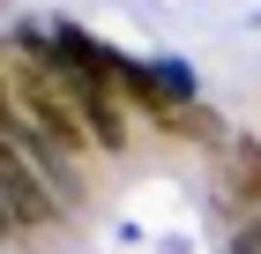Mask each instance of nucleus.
<instances>
[{"instance_id":"f257e3e1","label":"nucleus","mask_w":261,"mask_h":254,"mask_svg":"<svg viewBox=\"0 0 261 254\" xmlns=\"http://www.w3.org/2000/svg\"><path fill=\"white\" fill-rule=\"evenodd\" d=\"M8 112H22L30 127H38L45 142H60L75 165H90V157H105L97 150V135L82 127V112H75V98L60 90V75L45 67V60H30V53H8Z\"/></svg>"},{"instance_id":"f03ea898","label":"nucleus","mask_w":261,"mask_h":254,"mask_svg":"<svg viewBox=\"0 0 261 254\" xmlns=\"http://www.w3.org/2000/svg\"><path fill=\"white\" fill-rule=\"evenodd\" d=\"M0 179H8V232H15V247H22L30 232H60V224H67V210H75V202H60L15 150L0 157Z\"/></svg>"},{"instance_id":"7ed1b4c3","label":"nucleus","mask_w":261,"mask_h":254,"mask_svg":"<svg viewBox=\"0 0 261 254\" xmlns=\"http://www.w3.org/2000/svg\"><path fill=\"white\" fill-rule=\"evenodd\" d=\"M217 210L224 224H246L261 210V135H231V150H217Z\"/></svg>"},{"instance_id":"20e7f679","label":"nucleus","mask_w":261,"mask_h":254,"mask_svg":"<svg viewBox=\"0 0 261 254\" xmlns=\"http://www.w3.org/2000/svg\"><path fill=\"white\" fill-rule=\"evenodd\" d=\"M149 127H157L164 142H194V150H231V127L217 120V105H201V98H172L149 112Z\"/></svg>"},{"instance_id":"39448f33","label":"nucleus","mask_w":261,"mask_h":254,"mask_svg":"<svg viewBox=\"0 0 261 254\" xmlns=\"http://www.w3.org/2000/svg\"><path fill=\"white\" fill-rule=\"evenodd\" d=\"M157 67V82H164V98H194V75H187L179 60H149Z\"/></svg>"},{"instance_id":"423d86ee","label":"nucleus","mask_w":261,"mask_h":254,"mask_svg":"<svg viewBox=\"0 0 261 254\" xmlns=\"http://www.w3.org/2000/svg\"><path fill=\"white\" fill-rule=\"evenodd\" d=\"M231 254H261V210L246 224H231Z\"/></svg>"}]
</instances>
